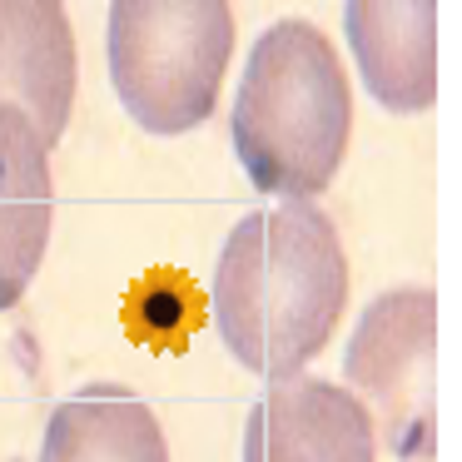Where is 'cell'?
<instances>
[{
  "label": "cell",
  "instance_id": "obj_9",
  "mask_svg": "<svg viewBox=\"0 0 462 462\" xmlns=\"http://www.w3.org/2000/svg\"><path fill=\"white\" fill-rule=\"evenodd\" d=\"M41 462H170L154 408L125 383H85L45 422Z\"/></svg>",
  "mask_w": 462,
  "mask_h": 462
},
{
  "label": "cell",
  "instance_id": "obj_8",
  "mask_svg": "<svg viewBox=\"0 0 462 462\" xmlns=\"http://www.w3.org/2000/svg\"><path fill=\"white\" fill-rule=\"evenodd\" d=\"M55 219L51 150L21 110L0 105V313L15 309L41 273Z\"/></svg>",
  "mask_w": 462,
  "mask_h": 462
},
{
  "label": "cell",
  "instance_id": "obj_2",
  "mask_svg": "<svg viewBox=\"0 0 462 462\" xmlns=\"http://www.w3.org/2000/svg\"><path fill=\"white\" fill-rule=\"evenodd\" d=\"M353 130V90L313 21H273L254 41L229 140L259 194L309 199L333 184Z\"/></svg>",
  "mask_w": 462,
  "mask_h": 462
},
{
  "label": "cell",
  "instance_id": "obj_5",
  "mask_svg": "<svg viewBox=\"0 0 462 462\" xmlns=\"http://www.w3.org/2000/svg\"><path fill=\"white\" fill-rule=\"evenodd\" d=\"M373 448L363 402L309 373L269 383L244 422V462H378Z\"/></svg>",
  "mask_w": 462,
  "mask_h": 462
},
{
  "label": "cell",
  "instance_id": "obj_1",
  "mask_svg": "<svg viewBox=\"0 0 462 462\" xmlns=\"http://www.w3.org/2000/svg\"><path fill=\"white\" fill-rule=\"evenodd\" d=\"M209 303L234 363L269 383L303 373L348 303V259L333 219L309 199L244 214L219 249Z\"/></svg>",
  "mask_w": 462,
  "mask_h": 462
},
{
  "label": "cell",
  "instance_id": "obj_4",
  "mask_svg": "<svg viewBox=\"0 0 462 462\" xmlns=\"http://www.w3.org/2000/svg\"><path fill=\"white\" fill-rule=\"evenodd\" d=\"M343 378L393 457H438V293L383 289L343 348Z\"/></svg>",
  "mask_w": 462,
  "mask_h": 462
},
{
  "label": "cell",
  "instance_id": "obj_10",
  "mask_svg": "<svg viewBox=\"0 0 462 462\" xmlns=\"http://www.w3.org/2000/svg\"><path fill=\"white\" fill-rule=\"evenodd\" d=\"M204 319V293L194 289V279L174 269H154L125 299V328L150 348H174L180 353L189 343V333Z\"/></svg>",
  "mask_w": 462,
  "mask_h": 462
},
{
  "label": "cell",
  "instance_id": "obj_6",
  "mask_svg": "<svg viewBox=\"0 0 462 462\" xmlns=\"http://www.w3.org/2000/svg\"><path fill=\"white\" fill-rule=\"evenodd\" d=\"M0 105L55 150L75 105V31L55 0H0Z\"/></svg>",
  "mask_w": 462,
  "mask_h": 462
},
{
  "label": "cell",
  "instance_id": "obj_7",
  "mask_svg": "<svg viewBox=\"0 0 462 462\" xmlns=\"http://www.w3.org/2000/svg\"><path fill=\"white\" fill-rule=\"evenodd\" d=\"M363 90L388 115H422L438 100V5L432 0H348L343 5Z\"/></svg>",
  "mask_w": 462,
  "mask_h": 462
},
{
  "label": "cell",
  "instance_id": "obj_3",
  "mask_svg": "<svg viewBox=\"0 0 462 462\" xmlns=\"http://www.w3.org/2000/svg\"><path fill=\"white\" fill-rule=\"evenodd\" d=\"M105 55L115 95L140 130L189 134L219 105L234 11L224 0H115Z\"/></svg>",
  "mask_w": 462,
  "mask_h": 462
}]
</instances>
